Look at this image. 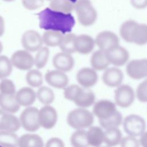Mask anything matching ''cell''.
I'll return each instance as SVG.
<instances>
[{"label":"cell","instance_id":"7a4b0ae2","mask_svg":"<svg viewBox=\"0 0 147 147\" xmlns=\"http://www.w3.org/2000/svg\"><path fill=\"white\" fill-rule=\"evenodd\" d=\"M64 96L66 99L83 108L90 107L95 101V95L91 90L77 84L67 86L64 88Z\"/></svg>","mask_w":147,"mask_h":147},{"label":"cell","instance_id":"b9f144b4","mask_svg":"<svg viewBox=\"0 0 147 147\" xmlns=\"http://www.w3.org/2000/svg\"><path fill=\"white\" fill-rule=\"evenodd\" d=\"M24 6L30 10H36L44 4V0H22Z\"/></svg>","mask_w":147,"mask_h":147},{"label":"cell","instance_id":"c3c4849f","mask_svg":"<svg viewBox=\"0 0 147 147\" xmlns=\"http://www.w3.org/2000/svg\"><path fill=\"white\" fill-rule=\"evenodd\" d=\"M4 1H6V2H11V1H13L14 0H3Z\"/></svg>","mask_w":147,"mask_h":147},{"label":"cell","instance_id":"4316f807","mask_svg":"<svg viewBox=\"0 0 147 147\" xmlns=\"http://www.w3.org/2000/svg\"><path fill=\"white\" fill-rule=\"evenodd\" d=\"M64 34L55 30H46L42 34L44 44L48 47H56L60 45Z\"/></svg>","mask_w":147,"mask_h":147},{"label":"cell","instance_id":"8d00e7d4","mask_svg":"<svg viewBox=\"0 0 147 147\" xmlns=\"http://www.w3.org/2000/svg\"><path fill=\"white\" fill-rule=\"evenodd\" d=\"M49 49L47 47H42L37 51L34 58V65L37 69L44 68L49 59Z\"/></svg>","mask_w":147,"mask_h":147},{"label":"cell","instance_id":"3957f363","mask_svg":"<svg viewBox=\"0 0 147 147\" xmlns=\"http://www.w3.org/2000/svg\"><path fill=\"white\" fill-rule=\"evenodd\" d=\"M94 117L93 113L86 108L79 107L68 113L67 122L69 126L76 130L85 129L92 125Z\"/></svg>","mask_w":147,"mask_h":147},{"label":"cell","instance_id":"f1b7e54d","mask_svg":"<svg viewBox=\"0 0 147 147\" xmlns=\"http://www.w3.org/2000/svg\"><path fill=\"white\" fill-rule=\"evenodd\" d=\"M19 137L13 131L0 130V146H19Z\"/></svg>","mask_w":147,"mask_h":147},{"label":"cell","instance_id":"7bdbcfd3","mask_svg":"<svg viewBox=\"0 0 147 147\" xmlns=\"http://www.w3.org/2000/svg\"><path fill=\"white\" fill-rule=\"evenodd\" d=\"M45 146L47 147H64L65 145L60 138L52 137L47 141Z\"/></svg>","mask_w":147,"mask_h":147},{"label":"cell","instance_id":"ffe728a7","mask_svg":"<svg viewBox=\"0 0 147 147\" xmlns=\"http://www.w3.org/2000/svg\"><path fill=\"white\" fill-rule=\"evenodd\" d=\"M96 45L95 39L88 34H80L76 36L75 40V50L83 55L91 53Z\"/></svg>","mask_w":147,"mask_h":147},{"label":"cell","instance_id":"9c48e42d","mask_svg":"<svg viewBox=\"0 0 147 147\" xmlns=\"http://www.w3.org/2000/svg\"><path fill=\"white\" fill-rule=\"evenodd\" d=\"M13 67L18 69L26 71L30 69L34 65V58L30 52L25 49L17 50L11 57Z\"/></svg>","mask_w":147,"mask_h":147},{"label":"cell","instance_id":"9a60e30c","mask_svg":"<svg viewBox=\"0 0 147 147\" xmlns=\"http://www.w3.org/2000/svg\"><path fill=\"white\" fill-rule=\"evenodd\" d=\"M76 80L82 87L90 88L96 84L98 75L96 71L92 67H84L77 72Z\"/></svg>","mask_w":147,"mask_h":147},{"label":"cell","instance_id":"f6af8a7d","mask_svg":"<svg viewBox=\"0 0 147 147\" xmlns=\"http://www.w3.org/2000/svg\"><path fill=\"white\" fill-rule=\"evenodd\" d=\"M139 142L141 146L147 147V131H144L140 137Z\"/></svg>","mask_w":147,"mask_h":147},{"label":"cell","instance_id":"484cf974","mask_svg":"<svg viewBox=\"0 0 147 147\" xmlns=\"http://www.w3.org/2000/svg\"><path fill=\"white\" fill-rule=\"evenodd\" d=\"M18 146L21 147H42L44 142L40 136L33 133H27L19 137Z\"/></svg>","mask_w":147,"mask_h":147},{"label":"cell","instance_id":"30bf717a","mask_svg":"<svg viewBox=\"0 0 147 147\" xmlns=\"http://www.w3.org/2000/svg\"><path fill=\"white\" fill-rule=\"evenodd\" d=\"M110 64L115 67H121L128 63L130 54L128 51L120 45L113 47L106 51Z\"/></svg>","mask_w":147,"mask_h":147},{"label":"cell","instance_id":"4fadbf2b","mask_svg":"<svg viewBox=\"0 0 147 147\" xmlns=\"http://www.w3.org/2000/svg\"><path fill=\"white\" fill-rule=\"evenodd\" d=\"M38 118L41 127L45 129H51L57 121V111L50 105H44L39 110Z\"/></svg>","mask_w":147,"mask_h":147},{"label":"cell","instance_id":"83f0119b","mask_svg":"<svg viewBox=\"0 0 147 147\" xmlns=\"http://www.w3.org/2000/svg\"><path fill=\"white\" fill-rule=\"evenodd\" d=\"M122 134L118 127L105 129L104 143L109 146H114L119 145Z\"/></svg>","mask_w":147,"mask_h":147},{"label":"cell","instance_id":"52a82bcc","mask_svg":"<svg viewBox=\"0 0 147 147\" xmlns=\"http://www.w3.org/2000/svg\"><path fill=\"white\" fill-rule=\"evenodd\" d=\"M136 93L133 88L128 84H121L114 91L115 104L122 108H127L134 102Z\"/></svg>","mask_w":147,"mask_h":147},{"label":"cell","instance_id":"74e56055","mask_svg":"<svg viewBox=\"0 0 147 147\" xmlns=\"http://www.w3.org/2000/svg\"><path fill=\"white\" fill-rule=\"evenodd\" d=\"M13 64L11 59L5 55H0V79L7 78L12 72Z\"/></svg>","mask_w":147,"mask_h":147},{"label":"cell","instance_id":"e0dca14e","mask_svg":"<svg viewBox=\"0 0 147 147\" xmlns=\"http://www.w3.org/2000/svg\"><path fill=\"white\" fill-rule=\"evenodd\" d=\"M124 79L123 72L117 67H108L102 75L103 83L109 87H117L123 82Z\"/></svg>","mask_w":147,"mask_h":147},{"label":"cell","instance_id":"603a6c76","mask_svg":"<svg viewBox=\"0 0 147 147\" xmlns=\"http://www.w3.org/2000/svg\"><path fill=\"white\" fill-rule=\"evenodd\" d=\"M87 136L89 146H99L104 143L105 130L101 126L92 125L87 130Z\"/></svg>","mask_w":147,"mask_h":147},{"label":"cell","instance_id":"ee69618b","mask_svg":"<svg viewBox=\"0 0 147 147\" xmlns=\"http://www.w3.org/2000/svg\"><path fill=\"white\" fill-rule=\"evenodd\" d=\"M131 6L136 9H144L147 7V0H130Z\"/></svg>","mask_w":147,"mask_h":147},{"label":"cell","instance_id":"5bb4252c","mask_svg":"<svg viewBox=\"0 0 147 147\" xmlns=\"http://www.w3.org/2000/svg\"><path fill=\"white\" fill-rule=\"evenodd\" d=\"M95 42L99 49L104 51H107L113 47L119 45L118 36L110 30H103L99 32L95 38Z\"/></svg>","mask_w":147,"mask_h":147},{"label":"cell","instance_id":"d4e9b609","mask_svg":"<svg viewBox=\"0 0 147 147\" xmlns=\"http://www.w3.org/2000/svg\"><path fill=\"white\" fill-rule=\"evenodd\" d=\"M131 43L138 45L147 44V24L137 23L132 33Z\"/></svg>","mask_w":147,"mask_h":147},{"label":"cell","instance_id":"60d3db41","mask_svg":"<svg viewBox=\"0 0 147 147\" xmlns=\"http://www.w3.org/2000/svg\"><path fill=\"white\" fill-rule=\"evenodd\" d=\"M119 145L123 147H134L139 146L140 144L139 140L137 137L127 135L125 137H122Z\"/></svg>","mask_w":147,"mask_h":147},{"label":"cell","instance_id":"ac0fdd59","mask_svg":"<svg viewBox=\"0 0 147 147\" xmlns=\"http://www.w3.org/2000/svg\"><path fill=\"white\" fill-rule=\"evenodd\" d=\"M21 126L20 119L13 114L0 108V130L16 132Z\"/></svg>","mask_w":147,"mask_h":147},{"label":"cell","instance_id":"681fc988","mask_svg":"<svg viewBox=\"0 0 147 147\" xmlns=\"http://www.w3.org/2000/svg\"><path fill=\"white\" fill-rule=\"evenodd\" d=\"M70 1H71L72 2H73V3H75L78 0H69Z\"/></svg>","mask_w":147,"mask_h":147},{"label":"cell","instance_id":"277c9868","mask_svg":"<svg viewBox=\"0 0 147 147\" xmlns=\"http://www.w3.org/2000/svg\"><path fill=\"white\" fill-rule=\"evenodd\" d=\"M79 22L84 26L92 25L97 19V11L90 0H78L74 5Z\"/></svg>","mask_w":147,"mask_h":147},{"label":"cell","instance_id":"f35d334b","mask_svg":"<svg viewBox=\"0 0 147 147\" xmlns=\"http://www.w3.org/2000/svg\"><path fill=\"white\" fill-rule=\"evenodd\" d=\"M0 93L3 94H15L16 86L13 81L7 78L1 79L0 82Z\"/></svg>","mask_w":147,"mask_h":147},{"label":"cell","instance_id":"4dcf8cb0","mask_svg":"<svg viewBox=\"0 0 147 147\" xmlns=\"http://www.w3.org/2000/svg\"><path fill=\"white\" fill-rule=\"evenodd\" d=\"M123 117L121 113L117 110L114 114L105 119H100V126L104 129L119 127L123 122Z\"/></svg>","mask_w":147,"mask_h":147},{"label":"cell","instance_id":"44dd1931","mask_svg":"<svg viewBox=\"0 0 147 147\" xmlns=\"http://www.w3.org/2000/svg\"><path fill=\"white\" fill-rule=\"evenodd\" d=\"M16 96L19 105L23 107L32 106L37 98L36 92L30 87H24L19 89Z\"/></svg>","mask_w":147,"mask_h":147},{"label":"cell","instance_id":"8fae6325","mask_svg":"<svg viewBox=\"0 0 147 147\" xmlns=\"http://www.w3.org/2000/svg\"><path fill=\"white\" fill-rule=\"evenodd\" d=\"M21 44L24 49L34 52L39 50L44 42L42 37L39 33L34 30H28L22 34Z\"/></svg>","mask_w":147,"mask_h":147},{"label":"cell","instance_id":"1f68e13d","mask_svg":"<svg viewBox=\"0 0 147 147\" xmlns=\"http://www.w3.org/2000/svg\"><path fill=\"white\" fill-rule=\"evenodd\" d=\"M137 23V21L133 20H128L122 24L119 28V34L124 41L131 43L132 33Z\"/></svg>","mask_w":147,"mask_h":147},{"label":"cell","instance_id":"6da1fadb","mask_svg":"<svg viewBox=\"0 0 147 147\" xmlns=\"http://www.w3.org/2000/svg\"><path fill=\"white\" fill-rule=\"evenodd\" d=\"M39 26L45 30H55L63 34L72 30L75 21L71 13H65L47 7L38 14Z\"/></svg>","mask_w":147,"mask_h":147},{"label":"cell","instance_id":"ba28073f","mask_svg":"<svg viewBox=\"0 0 147 147\" xmlns=\"http://www.w3.org/2000/svg\"><path fill=\"white\" fill-rule=\"evenodd\" d=\"M126 72L128 76L134 80L147 77V59H134L127 63Z\"/></svg>","mask_w":147,"mask_h":147},{"label":"cell","instance_id":"cb8c5ba5","mask_svg":"<svg viewBox=\"0 0 147 147\" xmlns=\"http://www.w3.org/2000/svg\"><path fill=\"white\" fill-rule=\"evenodd\" d=\"M19 105L15 94H3L0 93V108L2 110L14 114L20 108Z\"/></svg>","mask_w":147,"mask_h":147},{"label":"cell","instance_id":"f907efd6","mask_svg":"<svg viewBox=\"0 0 147 147\" xmlns=\"http://www.w3.org/2000/svg\"><path fill=\"white\" fill-rule=\"evenodd\" d=\"M47 1H52V0H47Z\"/></svg>","mask_w":147,"mask_h":147},{"label":"cell","instance_id":"7dc6e473","mask_svg":"<svg viewBox=\"0 0 147 147\" xmlns=\"http://www.w3.org/2000/svg\"><path fill=\"white\" fill-rule=\"evenodd\" d=\"M2 50H3V44L1 42V41H0V54L2 52Z\"/></svg>","mask_w":147,"mask_h":147},{"label":"cell","instance_id":"8992f818","mask_svg":"<svg viewBox=\"0 0 147 147\" xmlns=\"http://www.w3.org/2000/svg\"><path fill=\"white\" fill-rule=\"evenodd\" d=\"M39 110L35 107H26L21 113L20 121L21 126L26 131L34 132L41 127L38 118Z\"/></svg>","mask_w":147,"mask_h":147},{"label":"cell","instance_id":"5b68a950","mask_svg":"<svg viewBox=\"0 0 147 147\" xmlns=\"http://www.w3.org/2000/svg\"><path fill=\"white\" fill-rule=\"evenodd\" d=\"M124 131L127 135L140 137L145 131L146 123L144 119L138 114H132L126 116L122 122Z\"/></svg>","mask_w":147,"mask_h":147},{"label":"cell","instance_id":"2e32d148","mask_svg":"<svg viewBox=\"0 0 147 147\" xmlns=\"http://www.w3.org/2000/svg\"><path fill=\"white\" fill-rule=\"evenodd\" d=\"M45 79L50 86L57 89H64L69 82L65 72L56 69L48 71L45 75Z\"/></svg>","mask_w":147,"mask_h":147},{"label":"cell","instance_id":"f546056e","mask_svg":"<svg viewBox=\"0 0 147 147\" xmlns=\"http://www.w3.org/2000/svg\"><path fill=\"white\" fill-rule=\"evenodd\" d=\"M76 36L75 34L71 32L64 34L59 45L61 51L70 54L76 52L75 40Z\"/></svg>","mask_w":147,"mask_h":147},{"label":"cell","instance_id":"d590c367","mask_svg":"<svg viewBox=\"0 0 147 147\" xmlns=\"http://www.w3.org/2000/svg\"><path fill=\"white\" fill-rule=\"evenodd\" d=\"M50 2V7L54 10L71 13L74 9L75 4L69 0H52Z\"/></svg>","mask_w":147,"mask_h":147},{"label":"cell","instance_id":"e575fe53","mask_svg":"<svg viewBox=\"0 0 147 147\" xmlns=\"http://www.w3.org/2000/svg\"><path fill=\"white\" fill-rule=\"evenodd\" d=\"M26 81L31 87H40L43 83L42 74L37 69H30L26 75Z\"/></svg>","mask_w":147,"mask_h":147},{"label":"cell","instance_id":"d6986e66","mask_svg":"<svg viewBox=\"0 0 147 147\" xmlns=\"http://www.w3.org/2000/svg\"><path fill=\"white\" fill-rule=\"evenodd\" d=\"M52 63L56 69L66 72L72 70L75 64V60L71 54L61 51L54 56Z\"/></svg>","mask_w":147,"mask_h":147},{"label":"cell","instance_id":"7c38bea8","mask_svg":"<svg viewBox=\"0 0 147 147\" xmlns=\"http://www.w3.org/2000/svg\"><path fill=\"white\" fill-rule=\"evenodd\" d=\"M117 110V105L107 99H102L94 103L92 113L99 120L105 119L111 117Z\"/></svg>","mask_w":147,"mask_h":147},{"label":"cell","instance_id":"7402d4cb","mask_svg":"<svg viewBox=\"0 0 147 147\" xmlns=\"http://www.w3.org/2000/svg\"><path fill=\"white\" fill-rule=\"evenodd\" d=\"M91 67L95 70L104 71L110 64L107 59L106 51L99 49L94 52L90 59Z\"/></svg>","mask_w":147,"mask_h":147},{"label":"cell","instance_id":"bcb514c9","mask_svg":"<svg viewBox=\"0 0 147 147\" xmlns=\"http://www.w3.org/2000/svg\"><path fill=\"white\" fill-rule=\"evenodd\" d=\"M5 21L3 18L0 16V37L2 36L5 32Z\"/></svg>","mask_w":147,"mask_h":147},{"label":"cell","instance_id":"836d02e7","mask_svg":"<svg viewBox=\"0 0 147 147\" xmlns=\"http://www.w3.org/2000/svg\"><path fill=\"white\" fill-rule=\"evenodd\" d=\"M70 143L74 147H86L89 146L87 140V130L78 129L74 131L70 137Z\"/></svg>","mask_w":147,"mask_h":147},{"label":"cell","instance_id":"d6a6232c","mask_svg":"<svg viewBox=\"0 0 147 147\" xmlns=\"http://www.w3.org/2000/svg\"><path fill=\"white\" fill-rule=\"evenodd\" d=\"M37 98L40 103L44 105H48L52 103L55 99V94L53 90L47 86L38 87L36 92Z\"/></svg>","mask_w":147,"mask_h":147},{"label":"cell","instance_id":"ab89813d","mask_svg":"<svg viewBox=\"0 0 147 147\" xmlns=\"http://www.w3.org/2000/svg\"><path fill=\"white\" fill-rule=\"evenodd\" d=\"M136 96L141 102H147V77L144 78L137 86Z\"/></svg>","mask_w":147,"mask_h":147}]
</instances>
